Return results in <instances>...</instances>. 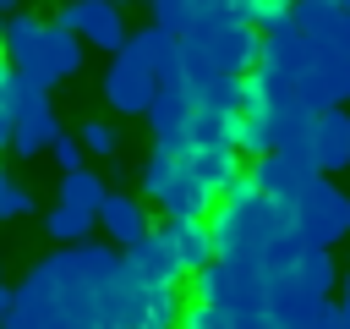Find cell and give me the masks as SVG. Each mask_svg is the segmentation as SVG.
<instances>
[{"instance_id":"obj_9","label":"cell","mask_w":350,"mask_h":329,"mask_svg":"<svg viewBox=\"0 0 350 329\" xmlns=\"http://www.w3.org/2000/svg\"><path fill=\"white\" fill-rule=\"evenodd\" d=\"M55 137H60V121H55V110H49V88L22 82L16 121H11V148H16L22 159H38L44 148H55Z\"/></svg>"},{"instance_id":"obj_5","label":"cell","mask_w":350,"mask_h":329,"mask_svg":"<svg viewBox=\"0 0 350 329\" xmlns=\"http://www.w3.org/2000/svg\"><path fill=\"white\" fill-rule=\"evenodd\" d=\"M44 27H49V22H38V16H27V11H11L5 33H0V55H5L11 71H16L22 82H33V88H55V71H49V55H44Z\"/></svg>"},{"instance_id":"obj_26","label":"cell","mask_w":350,"mask_h":329,"mask_svg":"<svg viewBox=\"0 0 350 329\" xmlns=\"http://www.w3.org/2000/svg\"><path fill=\"white\" fill-rule=\"evenodd\" d=\"M180 329H235V318H230V307L186 302V307H180Z\"/></svg>"},{"instance_id":"obj_35","label":"cell","mask_w":350,"mask_h":329,"mask_svg":"<svg viewBox=\"0 0 350 329\" xmlns=\"http://www.w3.org/2000/svg\"><path fill=\"white\" fill-rule=\"evenodd\" d=\"M334 5H339V0H334Z\"/></svg>"},{"instance_id":"obj_23","label":"cell","mask_w":350,"mask_h":329,"mask_svg":"<svg viewBox=\"0 0 350 329\" xmlns=\"http://www.w3.org/2000/svg\"><path fill=\"white\" fill-rule=\"evenodd\" d=\"M44 230L60 241V247H77V241H88V230H93V214H82V208H66V203H55L49 214H44Z\"/></svg>"},{"instance_id":"obj_4","label":"cell","mask_w":350,"mask_h":329,"mask_svg":"<svg viewBox=\"0 0 350 329\" xmlns=\"http://www.w3.org/2000/svg\"><path fill=\"white\" fill-rule=\"evenodd\" d=\"M115 313H120L126 329H180V296H175V285L137 280L126 263L115 274Z\"/></svg>"},{"instance_id":"obj_1","label":"cell","mask_w":350,"mask_h":329,"mask_svg":"<svg viewBox=\"0 0 350 329\" xmlns=\"http://www.w3.org/2000/svg\"><path fill=\"white\" fill-rule=\"evenodd\" d=\"M213 230V258H230V263H257L262 252H273L295 225H290V208L252 192L246 203H219V214L208 219Z\"/></svg>"},{"instance_id":"obj_16","label":"cell","mask_w":350,"mask_h":329,"mask_svg":"<svg viewBox=\"0 0 350 329\" xmlns=\"http://www.w3.org/2000/svg\"><path fill=\"white\" fill-rule=\"evenodd\" d=\"M186 164H191V175L219 197V192L241 175V148H235V143H197V148L186 154Z\"/></svg>"},{"instance_id":"obj_32","label":"cell","mask_w":350,"mask_h":329,"mask_svg":"<svg viewBox=\"0 0 350 329\" xmlns=\"http://www.w3.org/2000/svg\"><path fill=\"white\" fill-rule=\"evenodd\" d=\"M11 313H16V291H11V285H5V280H0V324H5V318H11Z\"/></svg>"},{"instance_id":"obj_2","label":"cell","mask_w":350,"mask_h":329,"mask_svg":"<svg viewBox=\"0 0 350 329\" xmlns=\"http://www.w3.org/2000/svg\"><path fill=\"white\" fill-rule=\"evenodd\" d=\"M180 44H186L191 60H202V66H213V71H224V77H241L246 66L262 60L257 27H246V22L230 16V11H202L197 27H191V38H180Z\"/></svg>"},{"instance_id":"obj_10","label":"cell","mask_w":350,"mask_h":329,"mask_svg":"<svg viewBox=\"0 0 350 329\" xmlns=\"http://www.w3.org/2000/svg\"><path fill=\"white\" fill-rule=\"evenodd\" d=\"M252 181H257V192H262V197H273V203H284V208H290V203L317 181V170H312L306 159L284 154V148H268V154H257Z\"/></svg>"},{"instance_id":"obj_25","label":"cell","mask_w":350,"mask_h":329,"mask_svg":"<svg viewBox=\"0 0 350 329\" xmlns=\"http://www.w3.org/2000/svg\"><path fill=\"white\" fill-rule=\"evenodd\" d=\"M175 170H180V159H175V154H164V148H153V154H148V164H142V192L159 203V197H164V186L175 181Z\"/></svg>"},{"instance_id":"obj_34","label":"cell","mask_w":350,"mask_h":329,"mask_svg":"<svg viewBox=\"0 0 350 329\" xmlns=\"http://www.w3.org/2000/svg\"><path fill=\"white\" fill-rule=\"evenodd\" d=\"M16 5H22V0H0V11H16Z\"/></svg>"},{"instance_id":"obj_15","label":"cell","mask_w":350,"mask_h":329,"mask_svg":"<svg viewBox=\"0 0 350 329\" xmlns=\"http://www.w3.org/2000/svg\"><path fill=\"white\" fill-rule=\"evenodd\" d=\"M120 263H126L137 280H159V285H180V274H186V263L170 252V241H164L159 230H148L142 241H131V247L120 252Z\"/></svg>"},{"instance_id":"obj_19","label":"cell","mask_w":350,"mask_h":329,"mask_svg":"<svg viewBox=\"0 0 350 329\" xmlns=\"http://www.w3.org/2000/svg\"><path fill=\"white\" fill-rule=\"evenodd\" d=\"M159 208H164V219H175V214H208L213 208V192L191 175V164L180 159V170H175V181L164 186V197H159Z\"/></svg>"},{"instance_id":"obj_6","label":"cell","mask_w":350,"mask_h":329,"mask_svg":"<svg viewBox=\"0 0 350 329\" xmlns=\"http://www.w3.org/2000/svg\"><path fill=\"white\" fill-rule=\"evenodd\" d=\"M153 93H159V77L148 71V60H142L131 44L115 49V60H109V71H104V99H109V110H115V115H148Z\"/></svg>"},{"instance_id":"obj_20","label":"cell","mask_w":350,"mask_h":329,"mask_svg":"<svg viewBox=\"0 0 350 329\" xmlns=\"http://www.w3.org/2000/svg\"><path fill=\"white\" fill-rule=\"evenodd\" d=\"M104 197H109V186H104V175H93L88 164H82V170H60V192H55V203L82 208V214L98 219V203H104Z\"/></svg>"},{"instance_id":"obj_31","label":"cell","mask_w":350,"mask_h":329,"mask_svg":"<svg viewBox=\"0 0 350 329\" xmlns=\"http://www.w3.org/2000/svg\"><path fill=\"white\" fill-rule=\"evenodd\" d=\"M317 329H350V307H345V302H328V307H323V324H317Z\"/></svg>"},{"instance_id":"obj_8","label":"cell","mask_w":350,"mask_h":329,"mask_svg":"<svg viewBox=\"0 0 350 329\" xmlns=\"http://www.w3.org/2000/svg\"><path fill=\"white\" fill-rule=\"evenodd\" d=\"M55 22L60 27H71L82 44H93V49H126V16H120V5L115 0H66L60 11H55Z\"/></svg>"},{"instance_id":"obj_7","label":"cell","mask_w":350,"mask_h":329,"mask_svg":"<svg viewBox=\"0 0 350 329\" xmlns=\"http://www.w3.org/2000/svg\"><path fill=\"white\" fill-rule=\"evenodd\" d=\"M191 93H186V82H159V93H153V104H148V126H153V148H164V154H175V159H186L197 143H191Z\"/></svg>"},{"instance_id":"obj_24","label":"cell","mask_w":350,"mask_h":329,"mask_svg":"<svg viewBox=\"0 0 350 329\" xmlns=\"http://www.w3.org/2000/svg\"><path fill=\"white\" fill-rule=\"evenodd\" d=\"M153 11H159V27L175 33V38H191V27H197V16H202L197 0H153Z\"/></svg>"},{"instance_id":"obj_33","label":"cell","mask_w":350,"mask_h":329,"mask_svg":"<svg viewBox=\"0 0 350 329\" xmlns=\"http://www.w3.org/2000/svg\"><path fill=\"white\" fill-rule=\"evenodd\" d=\"M339 291H345V296H339V302H345V307H350V274H345V280H339Z\"/></svg>"},{"instance_id":"obj_22","label":"cell","mask_w":350,"mask_h":329,"mask_svg":"<svg viewBox=\"0 0 350 329\" xmlns=\"http://www.w3.org/2000/svg\"><path fill=\"white\" fill-rule=\"evenodd\" d=\"M290 5H295V0H235V16H241L246 27L284 33V27H290Z\"/></svg>"},{"instance_id":"obj_27","label":"cell","mask_w":350,"mask_h":329,"mask_svg":"<svg viewBox=\"0 0 350 329\" xmlns=\"http://www.w3.org/2000/svg\"><path fill=\"white\" fill-rule=\"evenodd\" d=\"M77 143H82V154H104V159L120 148V137H115V126H109V121H82Z\"/></svg>"},{"instance_id":"obj_11","label":"cell","mask_w":350,"mask_h":329,"mask_svg":"<svg viewBox=\"0 0 350 329\" xmlns=\"http://www.w3.org/2000/svg\"><path fill=\"white\" fill-rule=\"evenodd\" d=\"M306 148H312L317 175L350 170V110H339V104L317 110V115H312V126H306Z\"/></svg>"},{"instance_id":"obj_18","label":"cell","mask_w":350,"mask_h":329,"mask_svg":"<svg viewBox=\"0 0 350 329\" xmlns=\"http://www.w3.org/2000/svg\"><path fill=\"white\" fill-rule=\"evenodd\" d=\"M98 225L120 241V247H131V241H142L153 225H148V208L131 197V192H109L104 203H98Z\"/></svg>"},{"instance_id":"obj_28","label":"cell","mask_w":350,"mask_h":329,"mask_svg":"<svg viewBox=\"0 0 350 329\" xmlns=\"http://www.w3.org/2000/svg\"><path fill=\"white\" fill-rule=\"evenodd\" d=\"M22 214H33V192L0 170V219H22Z\"/></svg>"},{"instance_id":"obj_12","label":"cell","mask_w":350,"mask_h":329,"mask_svg":"<svg viewBox=\"0 0 350 329\" xmlns=\"http://www.w3.org/2000/svg\"><path fill=\"white\" fill-rule=\"evenodd\" d=\"M323 307H328V296H317V291H306L295 280L268 285V324L273 329H317L323 324Z\"/></svg>"},{"instance_id":"obj_14","label":"cell","mask_w":350,"mask_h":329,"mask_svg":"<svg viewBox=\"0 0 350 329\" xmlns=\"http://www.w3.org/2000/svg\"><path fill=\"white\" fill-rule=\"evenodd\" d=\"M159 236H164L170 252L186 263V274H197L202 263H213V230H208V214H175V219H164Z\"/></svg>"},{"instance_id":"obj_17","label":"cell","mask_w":350,"mask_h":329,"mask_svg":"<svg viewBox=\"0 0 350 329\" xmlns=\"http://www.w3.org/2000/svg\"><path fill=\"white\" fill-rule=\"evenodd\" d=\"M284 280H295V285H306V291L328 296V291L339 285L334 252H328V247H306V241L295 236V247H290V263H284Z\"/></svg>"},{"instance_id":"obj_29","label":"cell","mask_w":350,"mask_h":329,"mask_svg":"<svg viewBox=\"0 0 350 329\" xmlns=\"http://www.w3.org/2000/svg\"><path fill=\"white\" fill-rule=\"evenodd\" d=\"M16 99H22V77L5 71L0 77V148H11V121H16Z\"/></svg>"},{"instance_id":"obj_30","label":"cell","mask_w":350,"mask_h":329,"mask_svg":"<svg viewBox=\"0 0 350 329\" xmlns=\"http://www.w3.org/2000/svg\"><path fill=\"white\" fill-rule=\"evenodd\" d=\"M49 154H55V164H60V170H82V143H77V137H66V132H60Z\"/></svg>"},{"instance_id":"obj_13","label":"cell","mask_w":350,"mask_h":329,"mask_svg":"<svg viewBox=\"0 0 350 329\" xmlns=\"http://www.w3.org/2000/svg\"><path fill=\"white\" fill-rule=\"evenodd\" d=\"M126 44L148 60V71H153L159 82H186V44H180L175 33H164L159 22H153V27H142V33H131Z\"/></svg>"},{"instance_id":"obj_21","label":"cell","mask_w":350,"mask_h":329,"mask_svg":"<svg viewBox=\"0 0 350 329\" xmlns=\"http://www.w3.org/2000/svg\"><path fill=\"white\" fill-rule=\"evenodd\" d=\"M44 55H49L55 82H66V77H77V66H82V38H77L71 27L49 22V27H44Z\"/></svg>"},{"instance_id":"obj_3","label":"cell","mask_w":350,"mask_h":329,"mask_svg":"<svg viewBox=\"0 0 350 329\" xmlns=\"http://www.w3.org/2000/svg\"><path fill=\"white\" fill-rule=\"evenodd\" d=\"M290 225H295V236H301L306 247H334V241L350 236V197H345L328 175H317V181L290 203Z\"/></svg>"}]
</instances>
